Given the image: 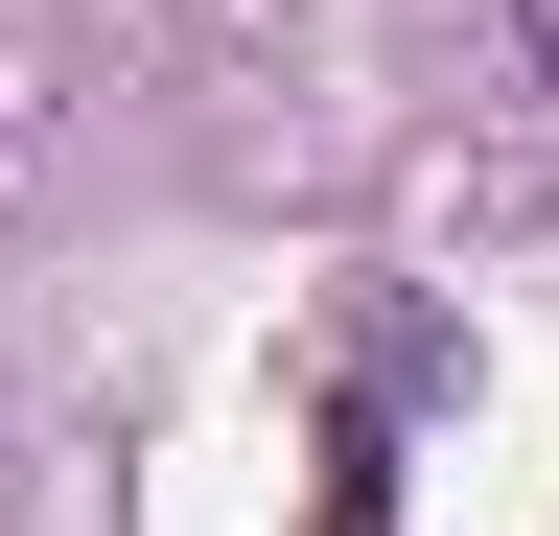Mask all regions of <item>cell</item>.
<instances>
[{"label": "cell", "instance_id": "cell-1", "mask_svg": "<svg viewBox=\"0 0 559 536\" xmlns=\"http://www.w3.org/2000/svg\"><path fill=\"white\" fill-rule=\"evenodd\" d=\"M326 536H396V420H373V396L326 420Z\"/></svg>", "mask_w": 559, "mask_h": 536}, {"label": "cell", "instance_id": "cell-2", "mask_svg": "<svg viewBox=\"0 0 559 536\" xmlns=\"http://www.w3.org/2000/svg\"><path fill=\"white\" fill-rule=\"evenodd\" d=\"M513 71H536V94H559V0H513Z\"/></svg>", "mask_w": 559, "mask_h": 536}]
</instances>
